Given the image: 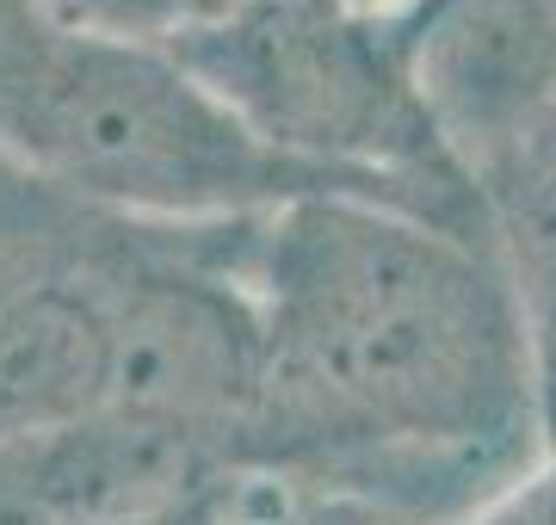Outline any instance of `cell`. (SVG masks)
<instances>
[{
    "label": "cell",
    "mask_w": 556,
    "mask_h": 525,
    "mask_svg": "<svg viewBox=\"0 0 556 525\" xmlns=\"http://www.w3.org/2000/svg\"><path fill=\"white\" fill-rule=\"evenodd\" d=\"M260 408L273 451H464L532 414L507 272L383 199H303L266 217L254 266Z\"/></svg>",
    "instance_id": "obj_1"
},
{
    "label": "cell",
    "mask_w": 556,
    "mask_h": 525,
    "mask_svg": "<svg viewBox=\"0 0 556 525\" xmlns=\"http://www.w3.org/2000/svg\"><path fill=\"white\" fill-rule=\"evenodd\" d=\"M0 149L50 185L142 217H273L334 192L408 210L378 167L285 155L174 50L75 31L31 0L0 13Z\"/></svg>",
    "instance_id": "obj_2"
},
{
    "label": "cell",
    "mask_w": 556,
    "mask_h": 525,
    "mask_svg": "<svg viewBox=\"0 0 556 525\" xmlns=\"http://www.w3.org/2000/svg\"><path fill=\"white\" fill-rule=\"evenodd\" d=\"M507 291L532 364V408L556 439V124L507 185Z\"/></svg>",
    "instance_id": "obj_3"
},
{
    "label": "cell",
    "mask_w": 556,
    "mask_h": 525,
    "mask_svg": "<svg viewBox=\"0 0 556 525\" xmlns=\"http://www.w3.org/2000/svg\"><path fill=\"white\" fill-rule=\"evenodd\" d=\"M0 525H56L13 439H0Z\"/></svg>",
    "instance_id": "obj_4"
},
{
    "label": "cell",
    "mask_w": 556,
    "mask_h": 525,
    "mask_svg": "<svg viewBox=\"0 0 556 525\" xmlns=\"http://www.w3.org/2000/svg\"><path fill=\"white\" fill-rule=\"evenodd\" d=\"M118 525H229L223 520V483L192 495V501L167 507V513H149V520H118Z\"/></svg>",
    "instance_id": "obj_5"
}]
</instances>
